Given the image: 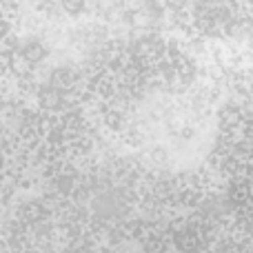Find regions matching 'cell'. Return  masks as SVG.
<instances>
[{
  "label": "cell",
  "mask_w": 253,
  "mask_h": 253,
  "mask_svg": "<svg viewBox=\"0 0 253 253\" xmlns=\"http://www.w3.org/2000/svg\"><path fill=\"white\" fill-rule=\"evenodd\" d=\"M22 56H25L29 62H38V60H42V58L47 56V51H44V47L40 42L31 40V42L25 44V49H22Z\"/></svg>",
  "instance_id": "6da1fadb"
},
{
  "label": "cell",
  "mask_w": 253,
  "mask_h": 253,
  "mask_svg": "<svg viewBox=\"0 0 253 253\" xmlns=\"http://www.w3.org/2000/svg\"><path fill=\"white\" fill-rule=\"evenodd\" d=\"M60 2H62V9L67 13H71V16H78L84 9V0H60Z\"/></svg>",
  "instance_id": "7a4b0ae2"
},
{
  "label": "cell",
  "mask_w": 253,
  "mask_h": 253,
  "mask_svg": "<svg viewBox=\"0 0 253 253\" xmlns=\"http://www.w3.org/2000/svg\"><path fill=\"white\" fill-rule=\"evenodd\" d=\"M184 2H187V0H169V4L173 9H180V7H184Z\"/></svg>",
  "instance_id": "3957f363"
},
{
  "label": "cell",
  "mask_w": 253,
  "mask_h": 253,
  "mask_svg": "<svg viewBox=\"0 0 253 253\" xmlns=\"http://www.w3.org/2000/svg\"><path fill=\"white\" fill-rule=\"evenodd\" d=\"M0 169H2V153H0Z\"/></svg>",
  "instance_id": "277c9868"
}]
</instances>
